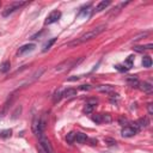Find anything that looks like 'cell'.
<instances>
[{"instance_id":"obj_12","label":"cell","mask_w":153,"mask_h":153,"mask_svg":"<svg viewBox=\"0 0 153 153\" xmlns=\"http://www.w3.org/2000/svg\"><path fill=\"white\" fill-rule=\"evenodd\" d=\"M139 88H140L141 91H143V92H147V93H149V92H152V88H153V86H152V84H151V82L143 81V82H140V84H139Z\"/></svg>"},{"instance_id":"obj_9","label":"cell","mask_w":153,"mask_h":153,"mask_svg":"<svg viewBox=\"0 0 153 153\" xmlns=\"http://www.w3.org/2000/svg\"><path fill=\"white\" fill-rule=\"evenodd\" d=\"M35 48H36V45H35L33 43L24 44L23 47L19 48V50H18V55H23V54H25V53H27V51H32Z\"/></svg>"},{"instance_id":"obj_18","label":"cell","mask_w":153,"mask_h":153,"mask_svg":"<svg viewBox=\"0 0 153 153\" xmlns=\"http://www.w3.org/2000/svg\"><path fill=\"white\" fill-rule=\"evenodd\" d=\"M55 42H56V38H55V37H54V38H50V39H49V41L43 45V51L45 53L47 50H49V49L51 48V45H53Z\"/></svg>"},{"instance_id":"obj_16","label":"cell","mask_w":153,"mask_h":153,"mask_svg":"<svg viewBox=\"0 0 153 153\" xmlns=\"http://www.w3.org/2000/svg\"><path fill=\"white\" fill-rule=\"evenodd\" d=\"M10 67H11V62L10 61H4L0 66V72L1 73H6L10 71Z\"/></svg>"},{"instance_id":"obj_11","label":"cell","mask_w":153,"mask_h":153,"mask_svg":"<svg viewBox=\"0 0 153 153\" xmlns=\"http://www.w3.org/2000/svg\"><path fill=\"white\" fill-rule=\"evenodd\" d=\"M43 71H44L43 68H41L39 71L37 69V71H36V72H35V73H33V74L31 75V78H30V79H27V80H26V81H25V82H24L23 85H27V84H31V82H33L35 80H37V79H38V78L41 76V74L43 73Z\"/></svg>"},{"instance_id":"obj_31","label":"cell","mask_w":153,"mask_h":153,"mask_svg":"<svg viewBox=\"0 0 153 153\" xmlns=\"http://www.w3.org/2000/svg\"><path fill=\"white\" fill-rule=\"evenodd\" d=\"M148 35V32H143V33H140V35H137V36H135L134 38H133V41H139V39H141L142 37H146Z\"/></svg>"},{"instance_id":"obj_17","label":"cell","mask_w":153,"mask_h":153,"mask_svg":"<svg viewBox=\"0 0 153 153\" xmlns=\"http://www.w3.org/2000/svg\"><path fill=\"white\" fill-rule=\"evenodd\" d=\"M127 81H128V82L130 84V86H133V87H136V86H139V84H140V81L137 80V78L134 76V75L129 76V78L127 79Z\"/></svg>"},{"instance_id":"obj_25","label":"cell","mask_w":153,"mask_h":153,"mask_svg":"<svg viewBox=\"0 0 153 153\" xmlns=\"http://www.w3.org/2000/svg\"><path fill=\"white\" fill-rule=\"evenodd\" d=\"M118 123H120L122 127H128V126H129V121H128L126 117H123V116H121V117L118 118Z\"/></svg>"},{"instance_id":"obj_15","label":"cell","mask_w":153,"mask_h":153,"mask_svg":"<svg viewBox=\"0 0 153 153\" xmlns=\"http://www.w3.org/2000/svg\"><path fill=\"white\" fill-rule=\"evenodd\" d=\"M109 5H110V1H108V0H106V1L103 0V1H100V2L97 4V6H96V11H97V12H100V11L105 10Z\"/></svg>"},{"instance_id":"obj_10","label":"cell","mask_w":153,"mask_h":153,"mask_svg":"<svg viewBox=\"0 0 153 153\" xmlns=\"http://www.w3.org/2000/svg\"><path fill=\"white\" fill-rule=\"evenodd\" d=\"M148 120H147V117H143V118H140L139 121H136L135 123H134V127L139 130V129H142V128H146L147 126H148Z\"/></svg>"},{"instance_id":"obj_20","label":"cell","mask_w":153,"mask_h":153,"mask_svg":"<svg viewBox=\"0 0 153 153\" xmlns=\"http://www.w3.org/2000/svg\"><path fill=\"white\" fill-rule=\"evenodd\" d=\"M20 114H22V106H20V105H18V106L16 108V110L12 112L11 118H12V120H16V118H18V117L20 116Z\"/></svg>"},{"instance_id":"obj_29","label":"cell","mask_w":153,"mask_h":153,"mask_svg":"<svg viewBox=\"0 0 153 153\" xmlns=\"http://www.w3.org/2000/svg\"><path fill=\"white\" fill-rule=\"evenodd\" d=\"M104 142H105L106 145H109V146L116 145V141H115L114 139H110V137H105V139H104Z\"/></svg>"},{"instance_id":"obj_34","label":"cell","mask_w":153,"mask_h":153,"mask_svg":"<svg viewBox=\"0 0 153 153\" xmlns=\"http://www.w3.org/2000/svg\"><path fill=\"white\" fill-rule=\"evenodd\" d=\"M153 105L149 103L148 105H147V109H148V112H149V115H153V108H152Z\"/></svg>"},{"instance_id":"obj_28","label":"cell","mask_w":153,"mask_h":153,"mask_svg":"<svg viewBox=\"0 0 153 153\" xmlns=\"http://www.w3.org/2000/svg\"><path fill=\"white\" fill-rule=\"evenodd\" d=\"M100 116H102V122H106V123H110L111 122L110 115H108V114H100Z\"/></svg>"},{"instance_id":"obj_35","label":"cell","mask_w":153,"mask_h":153,"mask_svg":"<svg viewBox=\"0 0 153 153\" xmlns=\"http://www.w3.org/2000/svg\"><path fill=\"white\" fill-rule=\"evenodd\" d=\"M37 149H38V153H47V152H45V151H44V149H43V148H42L39 145L37 146Z\"/></svg>"},{"instance_id":"obj_36","label":"cell","mask_w":153,"mask_h":153,"mask_svg":"<svg viewBox=\"0 0 153 153\" xmlns=\"http://www.w3.org/2000/svg\"><path fill=\"white\" fill-rule=\"evenodd\" d=\"M80 88H81V90H90V86H88V85H81Z\"/></svg>"},{"instance_id":"obj_7","label":"cell","mask_w":153,"mask_h":153,"mask_svg":"<svg viewBox=\"0 0 153 153\" xmlns=\"http://www.w3.org/2000/svg\"><path fill=\"white\" fill-rule=\"evenodd\" d=\"M96 90L98 91V92H102V93H112L114 92V90H115V87L114 86H111V85H98V86H96Z\"/></svg>"},{"instance_id":"obj_19","label":"cell","mask_w":153,"mask_h":153,"mask_svg":"<svg viewBox=\"0 0 153 153\" xmlns=\"http://www.w3.org/2000/svg\"><path fill=\"white\" fill-rule=\"evenodd\" d=\"M142 66L146 67V68H148V67L152 66V60H151L149 56H143L142 57Z\"/></svg>"},{"instance_id":"obj_6","label":"cell","mask_w":153,"mask_h":153,"mask_svg":"<svg viewBox=\"0 0 153 153\" xmlns=\"http://www.w3.org/2000/svg\"><path fill=\"white\" fill-rule=\"evenodd\" d=\"M137 131H139V130H137L135 127H130V126H128V127H124V128L122 129L121 134H122L123 137H131V136H134Z\"/></svg>"},{"instance_id":"obj_14","label":"cell","mask_w":153,"mask_h":153,"mask_svg":"<svg viewBox=\"0 0 153 153\" xmlns=\"http://www.w3.org/2000/svg\"><path fill=\"white\" fill-rule=\"evenodd\" d=\"M87 135L84 134V133H76L75 134V141L79 142V143H85L87 141Z\"/></svg>"},{"instance_id":"obj_24","label":"cell","mask_w":153,"mask_h":153,"mask_svg":"<svg viewBox=\"0 0 153 153\" xmlns=\"http://www.w3.org/2000/svg\"><path fill=\"white\" fill-rule=\"evenodd\" d=\"M90 6H91V5L88 4V5L86 6V7L81 8V10H80V12L78 13V17H81V16H86V14H87V13L90 12V10H88V8H90Z\"/></svg>"},{"instance_id":"obj_8","label":"cell","mask_w":153,"mask_h":153,"mask_svg":"<svg viewBox=\"0 0 153 153\" xmlns=\"http://www.w3.org/2000/svg\"><path fill=\"white\" fill-rule=\"evenodd\" d=\"M31 128H32V131H33V134H36V135H38L39 133H42V130H41V127H39V117H38V116H35V117H33Z\"/></svg>"},{"instance_id":"obj_22","label":"cell","mask_w":153,"mask_h":153,"mask_svg":"<svg viewBox=\"0 0 153 153\" xmlns=\"http://www.w3.org/2000/svg\"><path fill=\"white\" fill-rule=\"evenodd\" d=\"M61 98H62V92L61 91H55V93L53 96V102L54 103H57V102H60Z\"/></svg>"},{"instance_id":"obj_4","label":"cell","mask_w":153,"mask_h":153,"mask_svg":"<svg viewBox=\"0 0 153 153\" xmlns=\"http://www.w3.org/2000/svg\"><path fill=\"white\" fill-rule=\"evenodd\" d=\"M38 141H39V146L47 152V153H53V147H51V143L50 141L48 140V137L44 135V133H39L38 134Z\"/></svg>"},{"instance_id":"obj_5","label":"cell","mask_w":153,"mask_h":153,"mask_svg":"<svg viewBox=\"0 0 153 153\" xmlns=\"http://www.w3.org/2000/svg\"><path fill=\"white\" fill-rule=\"evenodd\" d=\"M61 18V12L60 11H53L47 18H45V22H44V24L45 25H50V24H53V23H55V22H57L59 19Z\"/></svg>"},{"instance_id":"obj_27","label":"cell","mask_w":153,"mask_h":153,"mask_svg":"<svg viewBox=\"0 0 153 153\" xmlns=\"http://www.w3.org/2000/svg\"><path fill=\"white\" fill-rule=\"evenodd\" d=\"M133 60H134V56H129L128 59H127V61L124 62V66L129 69V68H131V66H133Z\"/></svg>"},{"instance_id":"obj_26","label":"cell","mask_w":153,"mask_h":153,"mask_svg":"<svg viewBox=\"0 0 153 153\" xmlns=\"http://www.w3.org/2000/svg\"><path fill=\"white\" fill-rule=\"evenodd\" d=\"M66 140H67V142H68V143H72V142L75 140V133H73V131L68 133V134H67V136H66Z\"/></svg>"},{"instance_id":"obj_33","label":"cell","mask_w":153,"mask_h":153,"mask_svg":"<svg viewBox=\"0 0 153 153\" xmlns=\"http://www.w3.org/2000/svg\"><path fill=\"white\" fill-rule=\"evenodd\" d=\"M134 49L136 50V51H139V53H141V51H143L146 48L145 47H141V45H136V47H134Z\"/></svg>"},{"instance_id":"obj_30","label":"cell","mask_w":153,"mask_h":153,"mask_svg":"<svg viewBox=\"0 0 153 153\" xmlns=\"http://www.w3.org/2000/svg\"><path fill=\"white\" fill-rule=\"evenodd\" d=\"M115 68H116L117 71H120V72H126V71H128V68H127L124 65H116Z\"/></svg>"},{"instance_id":"obj_13","label":"cell","mask_w":153,"mask_h":153,"mask_svg":"<svg viewBox=\"0 0 153 153\" xmlns=\"http://www.w3.org/2000/svg\"><path fill=\"white\" fill-rule=\"evenodd\" d=\"M74 96H76V90L75 88H66L62 92V97H65V98H72Z\"/></svg>"},{"instance_id":"obj_3","label":"cell","mask_w":153,"mask_h":153,"mask_svg":"<svg viewBox=\"0 0 153 153\" xmlns=\"http://www.w3.org/2000/svg\"><path fill=\"white\" fill-rule=\"evenodd\" d=\"M80 61H82V57H80V59H79V61H76V60H72V59H68V60H66V61L61 62L60 65H57V66H56V68H55V72H63V71H66V69H69V68H72V67L76 66Z\"/></svg>"},{"instance_id":"obj_2","label":"cell","mask_w":153,"mask_h":153,"mask_svg":"<svg viewBox=\"0 0 153 153\" xmlns=\"http://www.w3.org/2000/svg\"><path fill=\"white\" fill-rule=\"evenodd\" d=\"M27 2H25V1H14V2H11L10 5H7L6 7H5V10L2 11V17H8L11 13H13L14 11H17V10H19L22 6H24V5H26Z\"/></svg>"},{"instance_id":"obj_32","label":"cell","mask_w":153,"mask_h":153,"mask_svg":"<svg viewBox=\"0 0 153 153\" xmlns=\"http://www.w3.org/2000/svg\"><path fill=\"white\" fill-rule=\"evenodd\" d=\"M94 122H97V123H102V116L100 115H96V116H93V118H92Z\"/></svg>"},{"instance_id":"obj_21","label":"cell","mask_w":153,"mask_h":153,"mask_svg":"<svg viewBox=\"0 0 153 153\" xmlns=\"http://www.w3.org/2000/svg\"><path fill=\"white\" fill-rule=\"evenodd\" d=\"M94 108H96L94 104H90V103H87V104L85 105V108H84V112H85V114H91V112L94 110Z\"/></svg>"},{"instance_id":"obj_1","label":"cell","mask_w":153,"mask_h":153,"mask_svg":"<svg viewBox=\"0 0 153 153\" xmlns=\"http://www.w3.org/2000/svg\"><path fill=\"white\" fill-rule=\"evenodd\" d=\"M105 29H106V25H105V24H100V25H98V26H96V27L91 29L90 31L85 32L84 35H81V36H80V38H79V39H76V41H74V42H72V43H69L68 45H76V44H80V43L87 42V41H90V39L94 38V37H97V36H98L99 33H102L103 31H105Z\"/></svg>"},{"instance_id":"obj_23","label":"cell","mask_w":153,"mask_h":153,"mask_svg":"<svg viewBox=\"0 0 153 153\" xmlns=\"http://www.w3.org/2000/svg\"><path fill=\"white\" fill-rule=\"evenodd\" d=\"M11 134H12V130L11 129L0 130V137H8V136H11Z\"/></svg>"}]
</instances>
